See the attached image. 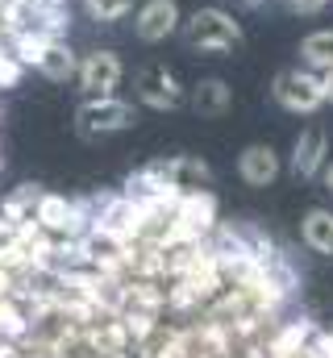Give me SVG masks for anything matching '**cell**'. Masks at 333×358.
I'll list each match as a JSON object with an SVG mask.
<instances>
[{
	"mask_svg": "<svg viewBox=\"0 0 333 358\" xmlns=\"http://www.w3.org/2000/svg\"><path fill=\"white\" fill-rule=\"evenodd\" d=\"M179 38H183V46H187L192 55L225 59V55H234V50L246 42V25H242L229 8H221V4H204V8H196V13L183 17Z\"/></svg>",
	"mask_w": 333,
	"mask_h": 358,
	"instance_id": "cell-1",
	"label": "cell"
},
{
	"mask_svg": "<svg viewBox=\"0 0 333 358\" xmlns=\"http://www.w3.org/2000/svg\"><path fill=\"white\" fill-rule=\"evenodd\" d=\"M134 125H138V104L121 100V96H87L76 108V134L83 142H104Z\"/></svg>",
	"mask_w": 333,
	"mask_h": 358,
	"instance_id": "cell-2",
	"label": "cell"
},
{
	"mask_svg": "<svg viewBox=\"0 0 333 358\" xmlns=\"http://www.w3.org/2000/svg\"><path fill=\"white\" fill-rule=\"evenodd\" d=\"M271 100L292 113V117H317L325 108V84H321V71H309V67H283L275 80H271Z\"/></svg>",
	"mask_w": 333,
	"mask_h": 358,
	"instance_id": "cell-3",
	"label": "cell"
},
{
	"mask_svg": "<svg viewBox=\"0 0 333 358\" xmlns=\"http://www.w3.org/2000/svg\"><path fill=\"white\" fill-rule=\"evenodd\" d=\"M134 96H138V104H146L155 113H175L187 104V88L179 84V76L166 63H146L134 76Z\"/></svg>",
	"mask_w": 333,
	"mask_h": 358,
	"instance_id": "cell-4",
	"label": "cell"
},
{
	"mask_svg": "<svg viewBox=\"0 0 333 358\" xmlns=\"http://www.w3.org/2000/svg\"><path fill=\"white\" fill-rule=\"evenodd\" d=\"M121 80H125V63H121V55L113 46H96V50L80 55L76 84H80L83 100L87 96H117Z\"/></svg>",
	"mask_w": 333,
	"mask_h": 358,
	"instance_id": "cell-5",
	"label": "cell"
},
{
	"mask_svg": "<svg viewBox=\"0 0 333 358\" xmlns=\"http://www.w3.org/2000/svg\"><path fill=\"white\" fill-rule=\"evenodd\" d=\"M34 221L46 234H55V238H83L87 225H92L87 221V204H76V200H67L59 192H42V200L34 208Z\"/></svg>",
	"mask_w": 333,
	"mask_h": 358,
	"instance_id": "cell-6",
	"label": "cell"
},
{
	"mask_svg": "<svg viewBox=\"0 0 333 358\" xmlns=\"http://www.w3.org/2000/svg\"><path fill=\"white\" fill-rule=\"evenodd\" d=\"M179 25H183L179 0H138L134 8V38L142 46H159L166 38H175Z\"/></svg>",
	"mask_w": 333,
	"mask_h": 358,
	"instance_id": "cell-7",
	"label": "cell"
},
{
	"mask_svg": "<svg viewBox=\"0 0 333 358\" xmlns=\"http://www.w3.org/2000/svg\"><path fill=\"white\" fill-rule=\"evenodd\" d=\"M325 163H330V134H325V125H309V129H300L296 142H292L288 171H292L296 179H321Z\"/></svg>",
	"mask_w": 333,
	"mask_h": 358,
	"instance_id": "cell-8",
	"label": "cell"
},
{
	"mask_svg": "<svg viewBox=\"0 0 333 358\" xmlns=\"http://www.w3.org/2000/svg\"><path fill=\"white\" fill-rule=\"evenodd\" d=\"M279 176H283V159L271 142H250L238 155V179L246 187H271Z\"/></svg>",
	"mask_w": 333,
	"mask_h": 358,
	"instance_id": "cell-9",
	"label": "cell"
},
{
	"mask_svg": "<svg viewBox=\"0 0 333 358\" xmlns=\"http://www.w3.org/2000/svg\"><path fill=\"white\" fill-rule=\"evenodd\" d=\"M187 108L196 117H225L234 108V88L221 76H204L187 88Z\"/></svg>",
	"mask_w": 333,
	"mask_h": 358,
	"instance_id": "cell-10",
	"label": "cell"
},
{
	"mask_svg": "<svg viewBox=\"0 0 333 358\" xmlns=\"http://www.w3.org/2000/svg\"><path fill=\"white\" fill-rule=\"evenodd\" d=\"M34 71H38L42 80H50V84H67V80H76V71H80V55H76V46H71L67 38H50Z\"/></svg>",
	"mask_w": 333,
	"mask_h": 358,
	"instance_id": "cell-11",
	"label": "cell"
},
{
	"mask_svg": "<svg viewBox=\"0 0 333 358\" xmlns=\"http://www.w3.org/2000/svg\"><path fill=\"white\" fill-rule=\"evenodd\" d=\"M300 242L313 250V255H321V259H333V208H309L304 217H300Z\"/></svg>",
	"mask_w": 333,
	"mask_h": 358,
	"instance_id": "cell-12",
	"label": "cell"
},
{
	"mask_svg": "<svg viewBox=\"0 0 333 358\" xmlns=\"http://www.w3.org/2000/svg\"><path fill=\"white\" fill-rule=\"evenodd\" d=\"M296 55H300V67H309V71H330L333 67V29H313V34H304L300 46H296Z\"/></svg>",
	"mask_w": 333,
	"mask_h": 358,
	"instance_id": "cell-13",
	"label": "cell"
},
{
	"mask_svg": "<svg viewBox=\"0 0 333 358\" xmlns=\"http://www.w3.org/2000/svg\"><path fill=\"white\" fill-rule=\"evenodd\" d=\"M38 200H42V187L38 183H21L4 204H0V213L8 217V221H17V225H25V221H34V208H38Z\"/></svg>",
	"mask_w": 333,
	"mask_h": 358,
	"instance_id": "cell-14",
	"label": "cell"
},
{
	"mask_svg": "<svg viewBox=\"0 0 333 358\" xmlns=\"http://www.w3.org/2000/svg\"><path fill=\"white\" fill-rule=\"evenodd\" d=\"M138 0H83V17L96 25H121L125 17H134Z\"/></svg>",
	"mask_w": 333,
	"mask_h": 358,
	"instance_id": "cell-15",
	"label": "cell"
},
{
	"mask_svg": "<svg viewBox=\"0 0 333 358\" xmlns=\"http://www.w3.org/2000/svg\"><path fill=\"white\" fill-rule=\"evenodd\" d=\"M313 338V325L309 321H292V325H283V334L271 342V355L275 358H296L304 355V342Z\"/></svg>",
	"mask_w": 333,
	"mask_h": 358,
	"instance_id": "cell-16",
	"label": "cell"
},
{
	"mask_svg": "<svg viewBox=\"0 0 333 358\" xmlns=\"http://www.w3.org/2000/svg\"><path fill=\"white\" fill-rule=\"evenodd\" d=\"M21 80H25V63L0 42V92H8V88H21Z\"/></svg>",
	"mask_w": 333,
	"mask_h": 358,
	"instance_id": "cell-17",
	"label": "cell"
},
{
	"mask_svg": "<svg viewBox=\"0 0 333 358\" xmlns=\"http://www.w3.org/2000/svg\"><path fill=\"white\" fill-rule=\"evenodd\" d=\"M283 4H288L292 13H300V17H309V13H321V8H325L330 0H283Z\"/></svg>",
	"mask_w": 333,
	"mask_h": 358,
	"instance_id": "cell-18",
	"label": "cell"
},
{
	"mask_svg": "<svg viewBox=\"0 0 333 358\" xmlns=\"http://www.w3.org/2000/svg\"><path fill=\"white\" fill-rule=\"evenodd\" d=\"M321 84H325V104H333V67L321 71Z\"/></svg>",
	"mask_w": 333,
	"mask_h": 358,
	"instance_id": "cell-19",
	"label": "cell"
},
{
	"mask_svg": "<svg viewBox=\"0 0 333 358\" xmlns=\"http://www.w3.org/2000/svg\"><path fill=\"white\" fill-rule=\"evenodd\" d=\"M234 4H238V8H246V13H258L267 0H234Z\"/></svg>",
	"mask_w": 333,
	"mask_h": 358,
	"instance_id": "cell-20",
	"label": "cell"
},
{
	"mask_svg": "<svg viewBox=\"0 0 333 358\" xmlns=\"http://www.w3.org/2000/svg\"><path fill=\"white\" fill-rule=\"evenodd\" d=\"M321 179H325V192H330V196H333V159H330V163H325V171H321Z\"/></svg>",
	"mask_w": 333,
	"mask_h": 358,
	"instance_id": "cell-21",
	"label": "cell"
},
{
	"mask_svg": "<svg viewBox=\"0 0 333 358\" xmlns=\"http://www.w3.org/2000/svg\"><path fill=\"white\" fill-rule=\"evenodd\" d=\"M42 4H55V8H71V0H42Z\"/></svg>",
	"mask_w": 333,
	"mask_h": 358,
	"instance_id": "cell-22",
	"label": "cell"
}]
</instances>
